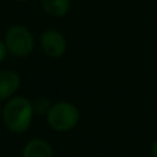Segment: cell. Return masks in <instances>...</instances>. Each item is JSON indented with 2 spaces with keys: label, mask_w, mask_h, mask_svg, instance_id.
Wrapping results in <instances>:
<instances>
[{
  "label": "cell",
  "mask_w": 157,
  "mask_h": 157,
  "mask_svg": "<svg viewBox=\"0 0 157 157\" xmlns=\"http://www.w3.org/2000/svg\"><path fill=\"white\" fill-rule=\"evenodd\" d=\"M1 113H2V105H1V102H0V118H1Z\"/></svg>",
  "instance_id": "obj_11"
},
{
  "label": "cell",
  "mask_w": 157,
  "mask_h": 157,
  "mask_svg": "<svg viewBox=\"0 0 157 157\" xmlns=\"http://www.w3.org/2000/svg\"><path fill=\"white\" fill-rule=\"evenodd\" d=\"M47 123L54 131L66 132L72 130L80 121L78 108L69 101H58L53 103L45 115Z\"/></svg>",
  "instance_id": "obj_2"
},
{
  "label": "cell",
  "mask_w": 157,
  "mask_h": 157,
  "mask_svg": "<svg viewBox=\"0 0 157 157\" xmlns=\"http://www.w3.org/2000/svg\"><path fill=\"white\" fill-rule=\"evenodd\" d=\"M2 40L7 53L15 58H26L34 50L33 34L23 25L10 26L6 29Z\"/></svg>",
  "instance_id": "obj_3"
},
{
  "label": "cell",
  "mask_w": 157,
  "mask_h": 157,
  "mask_svg": "<svg viewBox=\"0 0 157 157\" xmlns=\"http://www.w3.org/2000/svg\"><path fill=\"white\" fill-rule=\"evenodd\" d=\"M53 148L50 144L40 137L31 139L22 148V157H53Z\"/></svg>",
  "instance_id": "obj_6"
},
{
  "label": "cell",
  "mask_w": 157,
  "mask_h": 157,
  "mask_svg": "<svg viewBox=\"0 0 157 157\" xmlns=\"http://www.w3.org/2000/svg\"><path fill=\"white\" fill-rule=\"evenodd\" d=\"M39 45L43 53L52 59L61 58L67 48L65 36L54 28H48L42 32L39 37Z\"/></svg>",
  "instance_id": "obj_4"
},
{
  "label": "cell",
  "mask_w": 157,
  "mask_h": 157,
  "mask_svg": "<svg viewBox=\"0 0 157 157\" xmlns=\"http://www.w3.org/2000/svg\"><path fill=\"white\" fill-rule=\"evenodd\" d=\"M151 155L152 157H157V139L151 145Z\"/></svg>",
  "instance_id": "obj_10"
},
{
  "label": "cell",
  "mask_w": 157,
  "mask_h": 157,
  "mask_svg": "<svg viewBox=\"0 0 157 157\" xmlns=\"http://www.w3.org/2000/svg\"><path fill=\"white\" fill-rule=\"evenodd\" d=\"M34 112L32 101L25 96H13L2 105L1 119L6 129L13 134L26 132L33 121Z\"/></svg>",
  "instance_id": "obj_1"
},
{
  "label": "cell",
  "mask_w": 157,
  "mask_h": 157,
  "mask_svg": "<svg viewBox=\"0 0 157 157\" xmlns=\"http://www.w3.org/2000/svg\"><path fill=\"white\" fill-rule=\"evenodd\" d=\"M32 105H33L34 115L43 117V115L48 114V112L50 110V108L53 105V102L45 96H38L32 101Z\"/></svg>",
  "instance_id": "obj_8"
},
{
  "label": "cell",
  "mask_w": 157,
  "mask_h": 157,
  "mask_svg": "<svg viewBox=\"0 0 157 157\" xmlns=\"http://www.w3.org/2000/svg\"><path fill=\"white\" fill-rule=\"evenodd\" d=\"M40 6L52 17H64L71 7L70 0H40Z\"/></svg>",
  "instance_id": "obj_7"
},
{
  "label": "cell",
  "mask_w": 157,
  "mask_h": 157,
  "mask_svg": "<svg viewBox=\"0 0 157 157\" xmlns=\"http://www.w3.org/2000/svg\"><path fill=\"white\" fill-rule=\"evenodd\" d=\"M21 77L17 71L11 69L0 70V102H6L18 91Z\"/></svg>",
  "instance_id": "obj_5"
},
{
  "label": "cell",
  "mask_w": 157,
  "mask_h": 157,
  "mask_svg": "<svg viewBox=\"0 0 157 157\" xmlns=\"http://www.w3.org/2000/svg\"><path fill=\"white\" fill-rule=\"evenodd\" d=\"M7 54H9V53H7V49H6V47H5V43H4L2 39H0V64L5 60V58H6Z\"/></svg>",
  "instance_id": "obj_9"
},
{
  "label": "cell",
  "mask_w": 157,
  "mask_h": 157,
  "mask_svg": "<svg viewBox=\"0 0 157 157\" xmlns=\"http://www.w3.org/2000/svg\"><path fill=\"white\" fill-rule=\"evenodd\" d=\"M16 1H20V2H26V1H28V0H16Z\"/></svg>",
  "instance_id": "obj_12"
}]
</instances>
